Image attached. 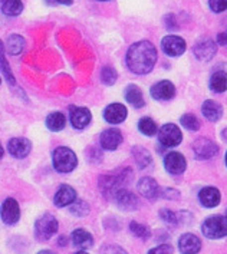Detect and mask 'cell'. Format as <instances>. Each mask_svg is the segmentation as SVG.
<instances>
[{
    "mask_svg": "<svg viewBox=\"0 0 227 254\" xmlns=\"http://www.w3.org/2000/svg\"><path fill=\"white\" fill-rule=\"evenodd\" d=\"M127 115H128V111L122 104H111L104 111V118L109 124H121L125 121Z\"/></svg>",
    "mask_w": 227,
    "mask_h": 254,
    "instance_id": "d6986e66",
    "label": "cell"
},
{
    "mask_svg": "<svg viewBox=\"0 0 227 254\" xmlns=\"http://www.w3.org/2000/svg\"><path fill=\"white\" fill-rule=\"evenodd\" d=\"M54 160V168L59 173H71L76 168L78 158L72 149L67 147H59L54 151L52 155Z\"/></svg>",
    "mask_w": 227,
    "mask_h": 254,
    "instance_id": "277c9868",
    "label": "cell"
},
{
    "mask_svg": "<svg viewBox=\"0 0 227 254\" xmlns=\"http://www.w3.org/2000/svg\"><path fill=\"white\" fill-rule=\"evenodd\" d=\"M0 70L1 73L4 75V78L7 79L9 85H14L16 79H14L13 73H12V69L9 66V62L6 61V56H4V46H3V42L0 40Z\"/></svg>",
    "mask_w": 227,
    "mask_h": 254,
    "instance_id": "4dcf8cb0",
    "label": "cell"
},
{
    "mask_svg": "<svg viewBox=\"0 0 227 254\" xmlns=\"http://www.w3.org/2000/svg\"><path fill=\"white\" fill-rule=\"evenodd\" d=\"M160 217L167 223V224H171V226H178L181 221L187 223V218H191V214H188L186 211H181V213H174L168 208H162L160 211Z\"/></svg>",
    "mask_w": 227,
    "mask_h": 254,
    "instance_id": "d4e9b609",
    "label": "cell"
},
{
    "mask_svg": "<svg viewBox=\"0 0 227 254\" xmlns=\"http://www.w3.org/2000/svg\"><path fill=\"white\" fill-rule=\"evenodd\" d=\"M91 111L86 109V108H79V107H72L71 108V115H69V120L74 128L76 129H83L85 127L89 125L91 122Z\"/></svg>",
    "mask_w": 227,
    "mask_h": 254,
    "instance_id": "5bb4252c",
    "label": "cell"
},
{
    "mask_svg": "<svg viewBox=\"0 0 227 254\" xmlns=\"http://www.w3.org/2000/svg\"><path fill=\"white\" fill-rule=\"evenodd\" d=\"M174 249L171 244H161L158 247L151 249L148 254H173Z\"/></svg>",
    "mask_w": 227,
    "mask_h": 254,
    "instance_id": "74e56055",
    "label": "cell"
},
{
    "mask_svg": "<svg viewBox=\"0 0 227 254\" xmlns=\"http://www.w3.org/2000/svg\"><path fill=\"white\" fill-rule=\"evenodd\" d=\"M101 254H128L124 249H121L115 244H107L105 247L101 249Z\"/></svg>",
    "mask_w": 227,
    "mask_h": 254,
    "instance_id": "f35d334b",
    "label": "cell"
},
{
    "mask_svg": "<svg viewBox=\"0 0 227 254\" xmlns=\"http://www.w3.org/2000/svg\"><path fill=\"white\" fill-rule=\"evenodd\" d=\"M58 220L52 214L42 215L35 223V236L40 241H46L52 239L58 233Z\"/></svg>",
    "mask_w": 227,
    "mask_h": 254,
    "instance_id": "5b68a950",
    "label": "cell"
},
{
    "mask_svg": "<svg viewBox=\"0 0 227 254\" xmlns=\"http://www.w3.org/2000/svg\"><path fill=\"white\" fill-rule=\"evenodd\" d=\"M48 3H51V4H54V3H59V4H65V6H69V4H72L74 3V0H46Z\"/></svg>",
    "mask_w": 227,
    "mask_h": 254,
    "instance_id": "b9f144b4",
    "label": "cell"
},
{
    "mask_svg": "<svg viewBox=\"0 0 227 254\" xmlns=\"http://www.w3.org/2000/svg\"><path fill=\"white\" fill-rule=\"evenodd\" d=\"M222 138H223V139L227 142V128L226 129H223V132H222Z\"/></svg>",
    "mask_w": 227,
    "mask_h": 254,
    "instance_id": "7bdbcfd3",
    "label": "cell"
},
{
    "mask_svg": "<svg viewBox=\"0 0 227 254\" xmlns=\"http://www.w3.org/2000/svg\"><path fill=\"white\" fill-rule=\"evenodd\" d=\"M125 99H127L128 104H131L135 108H143L146 105L143 91L137 85H133V83L125 88Z\"/></svg>",
    "mask_w": 227,
    "mask_h": 254,
    "instance_id": "cb8c5ba5",
    "label": "cell"
},
{
    "mask_svg": "<svg viewBox=\"0 0 227 254\" xmlns=\"http://www.w3.org/2000/svg\"><path fill=\"white\" fill-rule=\"evenodd\" d=\"M7 149L10 152V155H13L14 158H25L29 155L32 144L27 138H12L7 144Z\"/></svg>",
    "mask_w": 227,
    "mask_h": 254,
    "instance_id": "9a60e30c",
    "label": "cell"
},
{
    "mask_svg": "<svg viewBox=\"0 0 227 254\" xmlns=\"http://www.w3.org/2000/svg\"><path fill=\"white\" fill-rule=\"evenodd\" d=\"M164 167L165 170L173 175L183 174L186 171V167H187V162L186 158L180 154V152H168L164 158Z\"/></svg>",
    "mask_w": 227,
    "mask_h": 254,
    "instance_id": "8fae6325",
    "label": "cell"
},
{
    "mask_svg": "<svg viewBox=\"0 0 227 254\" xmlns=\"http://www.w3.org/2000/svg\"><path fill=\"white\" fill-rule=\"evenodd\" d=\"M161 49L165 55L175 58L186 52V42L180 36L168 35V36H164L161 40Z\"/></svg>",
    "mask_w": 227,
    "mask_h": 254,
    "instance_id": "ba28073f",
    "label": "cell"
},
{
    "mask_svg": "<svg viewBox=\"0 0 227 254\" xmlns=\"http://www.w3.org/2000/svg\"><path fill=\"white\" fill-rule=\"evenodd\" d=\"M133 180V171L130 168H120L114 173L101 175L99 188L105 195H114L118 190L127 186Z\"/></svg>",
    "mask_w": 227,
    "mask_h": 254,
    "instance_id": "7a4b0ae2",
    "label": "cell"
},
{
    "mask_svg": "<svg viewBox=\"0 0 227 254\" xmlns=\"http://www.w3.org/2000/svg\"><path fill=\"white\" fill-rule=\"evenodd\" d=\"M0 82H1V79H0Z\"/></svg>",
    "mask_w": 227,
    "mask_h": 254,
    "instance_id": "f907efd6",
    "label": "cell"
},
{
    "mask_svg": "<svg viewBox=\"0 0 227 254\" xmlns=\"http://www.w3.org/2000/svg\"><path fill=\"white\" fill-rule=\"evenodd\" d=\"M72 243L82 250H88L94 246V237L85 228H76L72 233Z\"/></svg>",
    "mask_w": 227,
    "mask_h": 254,
    "instance_id": "603a6c76",
    "label": "cell"
},
{
    "mask_svg": "<svg viewBox=\"0 0 227 254\" xmlns=\"http://www.w3.org/2000/svg\"><path fill=\"white\" fill-rule=\"evenodd\" d=\"M127 66L137 75H147L152 70L157 62V49L155 46L148 42L141 40L130 46L127 52Z\"/></svg>",
    "mask_w": 227,
    "mask_h": 254,
    "instance_id": "6da1fadb",
    "label": "cell"
},
{
    "mask_svg": "<svg viewBox=\"0 0 227 254\" xmlns=\"http://www.w3.org/2000/svg\"><path fill=\"white\" fill-rule=\"evenodd\" d=\"M201 231L210 240L227 237V217L226 215H212L206 218V221L201 226Z\"/></svg>",
    "mask_w": 227,
    "mask_h": 254,
    "instance_id": "3957f363",
    "label": "cell"
},
{
    "mask_svg": "<svg viewBox=\"0 0 227 254\" xmlns=\"http://www.w3.org/2000/svg\"><path fill=\"white\" fill-rule=\"evenodd\" d=\"M133 157L141 170H144V168L150 167V165H151V162H152L151 154L148 152L146 148L140 147V145H137V147L133 148Z\"/></svg>",
    "mask_w": 227,
    "mask_h": 254,
    "instance_id": "4316f807",
    "label": "cell"
},
{
    "mask_svg": "<svg viewBox=\"0 0 227 254\" xmlns=\"http://www.w3.org/2000/svg\"><path fill=\"white\" fill-rule=\"evenodd\" d=\"M99 142H101V147L107 151H114L120 147L121 142H122V134H121L120 129H115V128H111V129H105L101 136H99Z\"/></svg>",
    "mask_w": 227,
    "mask_h": 254,
    "instance_id": "ac0fdd59",
    "label": "cell"
},
{
    "mask_svg": "<svg viewBox=\"0 0 227 254\" xmlns=\"http://www.w3.org/2000/svg\"><path fill=\"white\" fill-rule=\"evenodd\" d=\"M38 254H55L52 250H42V252H39Z\"/></svg>",
    "mask_w": 227,
    "mask_h": 254,
    "instance_id": "ee69618b",
    "label": "cell"
},
{
    "mask_svg": "<svg viewBox=\"0 0 227 254\" xmlns=\"http://www.w3.org/2000/svg\"><path fill=\"white\" fill-rule=\"evenodd\" d=\"M160 194L165 200H177L180 197V192L177 190H173V188H165Z\"/></svg>",
    "mask_w": 227,
    "mask_h": 254,
    "instance_id": "ab89813d",
    "label": "cell"
},
{
    "mask_svg": "<svg viewBox=\"0 0 227 254\" xmlns=\"http://www.w3.org/2000/svg\"><path fill=\"white\" fill-rule=\"evenodd\" d=\"M217 43L223 48H227V30L225 33H219L217 35Z\"/></svg>",
    "mask_w": 227,
    "mask_h": 254,
    "instance_id": "60d3db41",
    "label": "cell"
},
{
    "mask_svg": "<svg viewBox=\"0 0 227 254\" xmlns=\"http://www.w3.org/2000/svg\"><path fill=\"white\" fill-rule=\"evenodd\" d=\"M75 254H88L86 252H78V253H75Z\"/></svg>",
    "mask_w": 227,
    "mask_h": 254,
    "instance_id": "7dc6e473",
    "label": "cell"
},
{
    "mask_svg": "<svg viewBox=\"0 0 227 254\" xmlns=\"http://www.w3.org/2000/svg\"><path fill=\"white\" fill-rule=\"evenodd\" d=\"M226 165H227V154H226Z\"/></svg>",
    "mask_w": 227,
    "mask_h": 254,
    "instance_id": "c3c4849f",
    "label": "cell"
},
{
    "mask_svg": "<svg viewBox=\"0 0 227 254\" xmlns=\"http://www.w3.org/2000/svg\"><path fill=\"white\" fill-rule=\"evenodd\" d=\"M181 125L186 129H188V131H197V129H200V121L197 120V117L193 115V114L183 115L181 117Z\"/></svg>",
    "mask_w": 227,
    "mask_h": 254,
    "instance_id": "836d02e7",
    "label": "cell"
},
{
    "mask_svg": "<svg viewBox=\"0 0 227 254\" xmlns=\"http://www.w3.org/2000/svg\"><path fill=\"white\" fill-rule=\"evenodd\" d=\"M59 246H61V247L65 246V237H61V239H59Z\"/></svg>",
    "mask_w": 227,
    "mask_h": 254,
    "instance_id": "f6af8a7d",
    "label": "cell"
},
{
    "mask_svg": "<svg viewBox=\"0 0 227 254\" xmlns=\"http://www.w3.org/2000/svg\"><path fill=\"white\" fill-rule=\"evenodd\" d=\"M3 157V147H1V144H0V158Z\"/></svg>",
    "mask_w": 227,
    "mask_h": 254,
    "instance_id": "bcb514c9",
    "label": "cell"
},
{
    "mask_svg": "<svg viewBox=\"0 0 227 254\" xmlns=\"http://www.w3.org/2000/svg\"><path fill=\"white\" fill-rule=\"evenodd\" d=\"M117 79H118V73L112 66H104L101 69V80L105 85L111 86L117 82Z\"/></svg>",
    "mask_w": 227,
    "mask_h": 254,
    "instance_id": "d6a6232c",
    "label": "cell"
},
{
    "mask_svg": "<svg viewBox=\"0 0 227 254\" xmlns=\"http://www.w3.org/2000/svg\"><path fill=\"white\" fill-rule=\"evenodd\" d=\"M193 54H194V56L199 61H204V62L212 61L214 56H216V54H217V45H216L214 40L209 39V38H204V39L199 40L194 45Z\"/></svg>",
    "mask_w": 227,
    "mask_h": 254,
    "instance_id": "30bf717a",
    "label": "cell"
},
{
    "mask_svg": "<svg viewBox=\"0 0 227 254\" xmlns=\"http://www.w3.org/2000/svg\"><path fill=\"white\" fill-rule=\"evenodd\" d=\"M99 1H105V0H99Z\"/></svg>",
    "mask_w": 227,
    "mask_h": 254,
    "instance_id": "681fc988",
    "label": "cell"
},
{
    "mask_svg": "<svg viewBox=\"0 0 227 254\" xmlns=\"http://www.w3.org/2000/svg\"><path fill=\"white\" fill-rule=\"evenodd\" d=\"M114 200L121 210H125V211H134L140 205V201L137 198V195L128 190H124V188H121L114 194Z\"/></svg>",
    "mask_w": 227,
    "mask_h": 254,
    "instance_id": "7c38bea8",
    "label": "cell"
},
{
    "mask_svg": "<svg viewBox=\"0 0 227 254\" xmlns=\"http://www.w3.org/2000/svg\"><path fill=\"white\" fill-rule=\"evenodd\" d=\"M193 152H194V157L197 160H210L217 155L219 152V147L216 145V142H213L212 139L206 138V136H201L197 138L193 144Z\"/></svg>",
    "mask_w": 227,
    "mask_h": 254,
    "instance_id": "8992f818",
    "label": "cell"
},
{
    "mask_svg": "<svg viewBox=\"0 0 227 254\" xmlns=\"http://www.w3.org/2000/svg\"><path fill=\"white\" fill-rule=\"evenodd\" d=\"M199 200H200V202L204 207L213 208V207H217L220 204L222 195H220V191L217 188L204 187L199 192Z\"/></svg>",
    "mask_w": 227,
    "mask_h": 254,
    "instance_id": "44dd1931",
    "label": "cell"
},
{
    "mask_svg": "<svg viewBox=\"0 0 227 254\" xmlns=\"http://www.w3.org/2000/svg\"><path fill=\"white\" fill-rule=\"evenodd\" d=\"M209 6L214 13H222L227 10V0H209Z\"/></svg>",
    "mask_w": 227,
    "mask_h": 254,
    "instance_id": "8d00e7d4",
    "label": "cell"
},
{
    "mask_svg": "<svg viewBox=\"0 0 227 254\" xmlns=\"http://www.w3.org/2000/svg\"><path fill=\"white\" fill-rule=\"evenodd\" d=\"M201 249V241L197 236L187 233L178 240V250L181 254H197Z\"/></svg>",
    "mask_w": 227,
    "mask_h": 254,
    "instance_id": "2e32d148",
    "label": "cell"
},
{
    "mask_svg": "<svg viewBox=\"0 0 227 254\" xmlns=\"http://www.w3.org/2000/svg\"><path fill=\"white\" fill-rule=\"evenodd\" d=\"M67 125V118L62 112H52L51 115H48L46 118V127L48 129H51L52 132H59L65 128Z\"/></svg>",
    "mask_w": 227,
    "mask_h": 254,
    "instance_id": "484cf974",
    "label": "cell"
},
{
    "mask_svg": "<svg viewBox=\"0 0 227 254\" xmlns=\"http://www.w3.org/2000/svg\"><path fill=\"white\" fill-rule=\"evenodd\" d=\"M71 213L76 217H83L89 213V205L82 200H75L71 204Z\"/></svg>",
    "mask_w": 227,
    "mask_h": 254,
    "instance_id": "d590c367",
    "label": "cell"
},
{
    "mask_svg": "<svg viewBox=\"0 0 227 254\" xmlns=\"http://www.w3.org/2000/svg\"><path fill=\"white\" fill-rule=\"evenodd\" d=\"M0 217H1V221L7 226L16 224L20 218V208H19L17 201L14 198L4 200V202L1 204V208H0Z\"/></svg>",
    "mask_w": 227,
    "mask_h": 254,
    "instance_id": "9c48e42d",
    "label": "cell"
},
{
    "mask_svg": "<svg viewBox=\"0 0 227 254\" xmlns=\"http://www.w3.org/2000/svg\"><path fill=\"white\" fill-rule=\"evenodd\" d=\"M25 46H26L25 38L20 35H12V36H9V39L6 42V51L10 55L22 54Z\"/></svg>",
    "mask_w": 227,
    "mask_h": 254,
    "instance_id": "f1b7e54d",
    "label": "cell"
},
{
    "mask_svg": "<svg viewBox=\"0 0 227 254\" xmlns=\"http://www.w3.org/2000/svg\"><path fill=\"white\" fill-rule=\"evenodd\" d=\"M1 3V12L7 16H19L23 10L22 0H0Z\"/></svg>",
    "mask_w": 227,
    "mask_h": 254,
    "instance_id": "f546056e",
    "label": "cell"
},
{
    "mask_svg": "<svg viewBox=\"0 0 227 254\" xmlns=\"http://www.w3.org/2000/svg\"><path fill=\"white\" fill-rule=\"evenodd\" d=\"M210 88L213 89L214 92L222 94L227 91V73L223 70H217L212 75L210 79Z\"/></svg>",
    "mask_w": 227,
    "mask_h": 254,
    "instance_id": "83f0119b",
    "label": "cell"
},
{
    "mask_svg": "<svg viewBox=\"0 0 227 254\" xmlns=\"http://www.w3.org/2000/svg\"><path fill=\"white\" fill-rule=\"evenodd\" d=\"M151 96L158 101H170L175 95V86L170 80H160L154 86H151Z\"/></svg>",
    "mask_w": 227,
    "mask_h": 254,
    "instance_id": "4fadbf2b",
    "label": "cell"
},
{
    "mask_svg": "<svg viewBox=\"0 0 227 254\" xmlns=\"http://www.w3.org/2000/svg\"><path fill=\"white\" fill-rule=\"evenodd\" d=\"M201 112H203V115L209 121L217 122V121L223 117V107L219 102L213 101V99H207V101L203 102Z\"/></svg>",
    "mask_w": 227,
    "mask_h": 254,
    "instance_id": "7402d4cb",
    "label": "cell"
},
{
    "mask_svg": "<svg viewBox=\"0 0 227 254\" xmlns=\"http://www.w3.org/2000/svg\"><path fill=\"white\" fill-rule=\"evenodd\" d=\"M226 217H227V214H226Z\"/></svg>",
    "mask_w": 227,
    "mask_h": 254,
    "instance_id": "816d5d0a",
    "label": "cell"
},
{
    "mask_svg": "<svg viewBox=\"0 0 227 254\" xmlns=\"http://www.w3.org/2000/svg\"><path fill=\"white\" fill-rule=\"evenodd\" d=\"M75 200H76V191L67 184H64L56 191L54 202L56 207H67V205H71Z\"/></svg>",
    "mask_w": 227,
    "mask_h": 254,
    "instance_id": "ffe728a7",
    "label": "cell"
},
{
    "mask_svg": "<svg viewBox=\"0 0 227 254\" xmlns=\"http://www.w3.org/2000/svg\"><path fill=\"white\" fill-rule=\"evenodd\" d=\"M130 230H131V233H133L134 236H137V237H140V239H143V240H147L148 237L151 236L150 228H148L147 226H144V224L137 223V221H133V223L130 224Z\"/></svg>",
    "mask_w": 227,
    "mask_h": 254,
    "instance_id": "e575fe53",
    "label": "cell"
},
{
    "mask_svg": "<svg viewBox=\"0 0 227 254\" xmlns=\"http://www.w3.org/2000/svg\"><path fill=\"white\" fill-rule=\"evenodd\" d=\"M138 129L140 132L147 136H152L158 132V128H157V124L151 118H143V120L138 122Z\"/></svg>",
    "mask_w": 227,
    "mask_h": 254,
    "instance_id": "1f68e13d",
    "label": "cell"
},
{
    "mask_svg": "<svg viewBox=\"0 0 227 254\" xmlns=\"http://www.w3.org/2000/svg\"><path fill=\"white\" fill-rule=\"evenodd\" d=\"M138 191L140 194L147 198V200H155L160 195V187L157 184V181L154 178L150 177H144L138 181Z\"/></svg>",
    "mask_w": 227,
    "mask_h": 254,
    "instance_id": "e0dca14e",
    "label": "cell"
},
{
    "mask_svg": "<svg viewBox=\"0 0 227 254\" xmlns=\"http://www.w3.org/2000/svg\"><path fill=\"white\" fill-rule=\"evenodd\" d=\"M158 141L164 147H177L183 141V134L180 128L174 124H165L158 131Z\"/></svg>",
    "mask_w": 227,
    "mask_h": 254,
    "instance_id": "52a82bcc",
    "label": "cell"
}]
</instances>
